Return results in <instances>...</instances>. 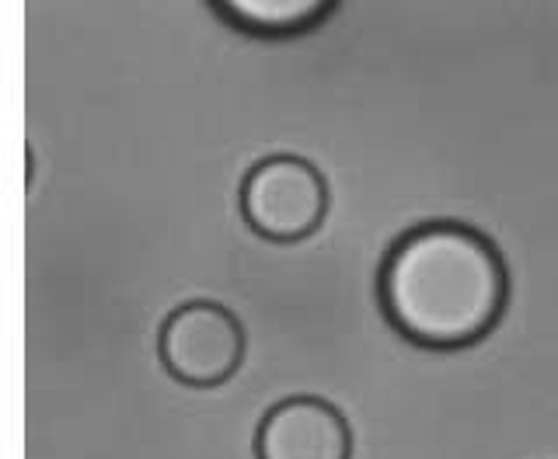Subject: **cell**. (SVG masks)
I'll return each mask as SVG.
<instances>
[{
	"instance_id": "6da1fadb",
	"label": "cell",
	"mask_w": 558,
	"mask_h": 459,
	"mask_svg": "<svg viewBox=\"0 0 558 459\" xmlns=\"http://www.w3.org/2000/svg\"><path fill=\"white\" fill-rule=\"evenodd\" d=\"M384 321L401 338L458 351L488 338L510 303L499 247L475 226L433 220L401 234L377 275Z\"/></svg>"
},
{
	"instance_id": "7a4b0ae2",
	"label": "cell",
	"mask_w": 558,
	"mask_h": 459,
	"mask_svg": "<svg viewBox=\"0 0 558 459\" xmlns=\"http://www.w3.org/2000/svg\"><path fill=\"white\" fill-rule=\"evenodd\" d=\"M241 216L272 244L307 240L328 216V182L304 157L276 153L241 182Z\"/></svg>"
},
{
	"instance_id": "3957f363",
	"label": "cell",
	"mask_w": 558,
	"mask_h": 459,
	"mask_svg": "<svg viewBox=\"0 0 558 459\" xmlns=\"http://www.w3.org/2000/svg\"><path fill=\"white\" fill-rule=\"evenodd\" d=\"M244 351H248V338L238 313L214 299H192L171 310L157 338V356L168 376L196 390L231 380L244 362Z\"/></svg>"
},
{
	"instance_id": "277c9868",
	"label": "cell",
	"mask_w": 558,
	"mask_h": 459,
	"mask_svg": "<svg viewBox=\"0 0 558 459\" xmlns=\"http://www.w3.org/2000/svg\"><path fill=\"white\" fill-rule=\"evenodd\" d=\"M353 429L336 404L322 397H287L262 418L255 459H349Z\"/></svg>"
},
{
	"instance_id": "5b68a950",
	"label": "cell",
	"mask_w": 558,
	"mask_h": 459,
	"mask_svg": "<svg viewBox=\"0 0 558 459\" xmlns=\"http://www.w3.org/2000/svg\"><path fill=\"white\" fill-rule=\"evenodd\" d=\"M217 17L248 35H301L318 28L325 17L336 14L328 0H223L214 4Z\"/></svg>"
}]
</instances>
